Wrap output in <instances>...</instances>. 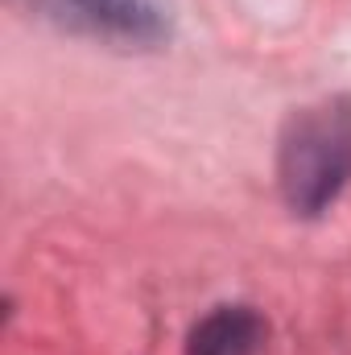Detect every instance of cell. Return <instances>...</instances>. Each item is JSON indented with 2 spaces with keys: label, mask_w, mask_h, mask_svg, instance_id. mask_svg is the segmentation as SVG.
Segmentation results:
<instances>
[{
  "label": "cell",
  "mask_w": 351,
  "mask_h": 355,
  "mask_svg": "<svg viewBox=\"0 0 351 355\" xmlns=\"http://www.w3.org/2000/svg\"><path fill=\"white\" fill-rule=\"evenodd\" d=\"M264 339V322L248 306H219L194 331L186 355H257Z\"/></svg>",
  "instance_id": "cell-2"
},
{
  "label": "cell",
  "mask_w": 351,
  "mask_h": 355,
  "mask_svg": "<svg viewBox=\"0 0 351 355\" xmlns=\"http://www.w3.org/2000/svg\"><path fill=\"white\" fill-rule=\"evenodd\" d=\"M351 182V99L335 95L285 120L277 186L293 215H323Z\"/></svg>",
  "instance_id": "cell-1"
},
{
  "label": "cell",
  "mask_w": 351,
  "mask_h": 355,
  "mask_svg": "<svg viewBox=\"0 0 351 355\" xmlns=\"http://www.w3.org/2000/svg\"><path fill=\"white\" fill-rule=\"evenodd\" d=\"M79 8L95 25H108L128 37H157L166 25L162 0H79Z\"/></svg>",
  "instance_id": "cell-3"
}]
</instances>
